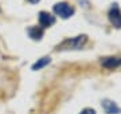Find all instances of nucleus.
I'll use <instances>...</instances> for the list:
<instances>
[{
  "mask_svg": "<svg viewBox=\"0 0 121 114\" xmlns=\"http://www.w3.org/2000/svg\"><path fill=\"white\" fill-rule=\"evenodd\" d=\"M43 28L42 27H30L28 28V35L31 39L34 40H40L43 38Z\"/></svg>",
  "mask_w": 121,
  "mask_h": 114,
  "instance_id": "6",
  "label": "nucleus"
},
{
  "mask_svg": "<svg viewBox=\"0 0 121 114\" xmlns=\"http://www.w3.org/2000/svg\"><path fill=\"white\" fill-rule=\"evenodd\" d=\"M109 20L112 22V24L117 28L121 27V11L117 7V4H113V7L109 11Z\"/></svg>",
  "mask_w": 121,
  "mask_h": 114,
  "instance_id": "3",
  "label": "nucleus"
},
{
  "mask_svg": "<svg viewBox=\"0 0 121 114\" xmlns=\"http://www.w3.org/2000/svg\"><path fill=\"white\" fill-rule=\"evenodd\" d=\"M27 1H30V3H38L39 0H27Z\"/></svg>",
  "mask_w": 121,
  "mask_h": 114,
  "instance_id": "10",
  "label": "nucleus"
},
{
  "mask_svg": "<svg viewBox=\"0 0 121 114\" xmlns=\"http://www.w3.org/2000/svg\"><path fill=\"white\" fill-rule=\"evenodd\" d=\"M54 12L60 16L62 19H67L70 16H73L74 13V8L73 7H70L67 3H56L54 5Z\"/></svg>",
  "mask_w": 121,
  "mask_h": 114,
  "instance_id": "2",
  "label": "nucleus"
},
{
  "mask_svg": "<svg viewBox=\"0 0 121 114\" xmlns=\"http://www.w3.org/2000/svg\"><path fill=\"white\" fill-rule=\"evenodd\" d=\"M50 62H51L50 57H43V58H40V59H38V61L35 62L34 65H32V70H34V71L40 70V69H43L44 66H47Z\"/></svg>",
  "mask_w": 121,
  "mask_h": 114,
  "instance_id": "7",
  "label": "nucleus"
},
{
  "mask_svg": "<svg viewBox=\"0 0 121 114\" xmlns=\"http://www.w3.org/2000/svg\"><path fill=\"white\" fill-rule=\"evenodd\" d=\"M121 65V58L117 59V58H106L102 61V66L104 67H108V69H113V67Z\"/></svg>",
  "mask_w": 121,
  "mask_h": 114,
  "instance_id": "8",
  "label": "nucleus"
},
{
  "mask_svg": "<svg viewBox=\"0 0 121 114\" xmlns=\"http://www.w3.org/2000/svg\"><path fill=\"white\" fill-rule=\"evenodd\" d=\"M102 107H104L106 114H120V111H121L120 107L116 105V102L109 101V99L102 101Z\"/></svg>",
  "mask_w": 121,
  "mask_h": 114,
  "instance_id": "5",
  "label": "nucleus"
},
{
  "mask_svg": "<svg viewBox=\"0 0 121 114\" xmlns=\"http://www.w3.org/2000/svg\"><path fill=\"white\" fill-rule=\"evenodd\" d=\"M79 114H95V111L93 109H83Z\"/></svg>",
  "mask_w": 121,
  "mask_h": 114,
  "instance_id": "9",
  "label": "nucleus"
},
{
  "mask_svg": "<svg viewBox=\"0 0 121 114\" xmlns=\"http://www.w3.org/2000/svg\"><path fill=\"white\" fill-rule=\"evenodd\" d=\"M54 23H55V18L52 16L51 13L44 12V11L39 12V24H40V27H42V28L51 27Z\"/></svg>",
  "mask_w": 121,
  "mask_h": 114,
  "instance_id": "4",
  "label": "nucleus"
},
{
  "mask_svg": "<svg viewBox=\"0 0 121 114\" xmlns=\"http://www.w3.org/2000/svg\"><path fill=\"white\" fill-rule=\"evenodd\" d=\"M87 42L86 35H79L75 38H70V39H65L60 44H58L56 50H79L85 46Z\"/></svg>",
  "mask_w": 121,
  "mask_h": 114,
  "instance_id": "1",
  "label": "nucleus"
}]
</instances>
